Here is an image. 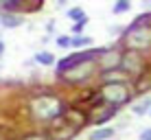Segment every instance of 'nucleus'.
I'll use <instances>...</instances> for the list:
<instances>
[{"label": "nucleus", "mask_w": 151, "mask_h": 140, "mask_svg": "<svg viewBox=\"0 0 151 140\" xmlns=\"http://www.w3.org/2000/svg\"><path fill=\"white\" fill-rule=\"evenodd\" d=\"M33 112H35L37 118L48 121V118H55V116L61 114V103L53 96H44V98H37V101L33 103Z\"/></svg>", "instance_id": "nucleus-1"}, {"label": "nucleus", "mask_w": 151, "mask_h": 140, "mask_svg": "<svg viewBox=\"0 0 151 140\" xmlns=\"http://www.w3.org/2000/svg\"><path fill=\"white\" fill-rule=\"evenodd\" d=\"M99 53H101V50H83V53H77V55H70V57H66V59H61L59 64H57V68H59V75H66V72L79 68L81 64H86V61L94 59Z\"/></svg>", "instance_id": "nucleus-2"}, {"label": "nucleus", "mask_w": 151, "mask_h": 140, "mask_svg": "<svg viewBox=\"0 0 151 140\" xmlns=\"http://www.w3.org/2000/svg\"><path fill=\"white\" fill-rule=\"evenodd\" d=\"M127 44L132 46V48H138V50L149 48L151 46V29L136 24V27L129 31V35H127Z\"/></svg>", "instance_id": "nucleus-3"}, {"label": "nucleus", "mask_w": 151, "mask_h": 140, "mask_svg": "<svg viewBox=\"0 0 151 140\" xmlns=\"http://www.w3.org/2000/svg\"><path fill=\"white\" fill-rule=\"evenodd\" d=\"M103 98H105L107 103H112L114 107H118L129 98V92L123 83H107L103 88Z\"/></svg>", "instance_id": "nucleus-4"}, {"label": "nucleus", "mask_w": 151, "mask_h": 140, "mask_svg": "<svg viewBox=\"0 0 151 140\" xmlns=\"http://www.w3.org/2000/svg\"><path fill=\"white\" fill-rule=\"evenodd\" d=\"M114 136V129L112 127H103V129H96V131L90 134V140H107Z\"/></svg>", "instance_id": "nucleus-5"}, {"label": "nucleus", "mask_w": 151, "mask_h": 140, "mask_svg": "<svg viewBox=\"0 0 151 140\" xmlns=\"http://www.w3.org/2000/svg\"><path fill=\"white\" fill-rule=\"evenodd\" d=\"M0 24H4V27H20L22 24V18H18V15H11V13H4V15H0Z\"/></svg>", "instance_id": "nucleus-6"}, {"label": "nucleus", "mask_w": 151, "mask_h": 140, "mask_svg": "<svg viewBox=\"0 0 151 140\" xmlns=\"http://www.w3.org/2000/svg\"><path fill=\"white\" fill-rule=\"evenodd\" d=\"M35 61H37V64H44V66H50V64H55V57L44 50V53H37V55H35Z\"/></svg>", "instance_id": "nucleus-7"}, {"label": "nucleus", "mask_w": 151, "mask_h": 140, "mask_svg": "<svg viewBox=\"0 0 151 140\" xmlns=\"http://www.w3.org/2000/svg\"><path fill=\"white\" fill-rule=\"evenodd\" d=\"M68 18L75 20V24H77V22H81V20H86V11H83L81 7H75V9L68 11Z\"/></svg>", "instance_id": "nucleus-8"}, {"label": "nucleus", "mask_w": 151, "mask_h": 140, "mask_svg": "<svg viewBox=\"0 0 151 140\" xmlns=\"http://www.w3.org/2000/svg\"><path fill=\"white\" fill-rule=\"evenodd\" d=\"M90 44H92V37H86V35L72 37V46H77V48H83V46H90Z\"/></svg>", "instance_id": "nucleus-9"}, {"label": "nucleus", "mask_w": 151, "mask_h": 140, "mask_svg": "<svg viewBox=\"0 0 151 140\" xmlns=\"http://www.w3.org/2000/svg\"><path fill=\"white\" fill-rule=\"evenodd\" d=\"M134 112H136V114H145V112H151V98H145L142 103L134 105Z\"/></svg>", "instance_id": "nucleus-10"}, {"label": "nucleus", "mask_w": 151, "mask_h": 140, "mask_svg": "<svg viewBox=\"0 0 151 140\" xmlns=\"http://www.w3.org/2000/svg\"><path fill=\"white\" fill-rule=\"evenodd\" d=\"M129 7H132V4H129L127 0H121V2L114 4V13H123V11H127Z\"/></svg>", "instance_id": "nucleus-11"}, {"label": "nucleus", "mask_w": 151, "mask_h": 140, "mask_svg": "<svg viewBox=\"0 0 151 140\" xmlns=\"http://www.w3.org/2000/svg\"><path fill=\"white\" fill-rule=\"evenodd\" d=\"M55 42H57V46H61V48H68V46H72V37H64V35H61Z\"/></svg>", "instance_id": "nucleus-12"}, {"label": "nucleus", "mask_w": 151, "mask_h": 140, "mask_svg": "<svg viewBox=\"0 0 151 140\" xmlns=\"http://www.w3.org/2000/svg\"><path fill=\"white\" fill-rule=\"evenodd\" d=\"M86 24H88V18H86V20H81V22H77L75 27H72V31H75V33H81V29L86 27Z\"/></svg>", "instance_id": "nucleus-13"}, {"label": "nucleus", "mask_w": 151, "mask_h": 140, "mask_svg": "<svg viewBox=\"0 0 151 140\" xmlns=\"http://www.w3.org/2000/svg\"><path fill=\"white\" fill-rule=\"evenodd\" d=\"M140 140H151V127H149V129H142V134H140Z\"/></svg>", "instance_id": "nucleus-14"}, {"label": "nucleus", "mask_w": 151, "mask_h": 140, "mask_svg": "<svg viewBox=\"0 0 151 140\" xmlns=\"http://www.w3.org/2000/svg\"><path fill=\"white\" fill-rule=\"evenodd\" d=\"M4 9H18V2H4Z\"/></svg>", "instance_id": "nucleus-15"}, {"label": "nucleus", "mask_w": 151, "mask_h": 140, "mask_svg": "<svg viewBox=\"0 0 151 140\" xmlns=\"http://www.w3.org/2000/svg\"><path fill=\"white\" fill-rule=\"evenodd\" d=\"M2 53H4V44L0 42V57H2Z\"/></svg>", "instance_id": "nucleus-16"}, {"label": "nucleus", "mask_w": 151, "mask_h": 140, "mask_svg": "<svg viewBox=\"0 0 151 140\" xmlns=\"http://www.w3.org/2000/svg\"><path fill=\"white\" fill-rule=\"evenodd\" d=\"M29 140H44V138H29Z\"/></svg>", "instance_id": "nucleus-17"}, {"label": "nucleus", "mask_w": 151, "mask_h": 140, "mask_svg": "<svg viewBox=\"0 0 151 140\" xmlns=\"http://www.w3.org/2000/svg\"><path fill=\"white\" fill-rule=\"evenodd\" d=\"M149 116H151V112H149Z\"/></svg>", "instance_id": "nucleus-18"}]
</instances>
